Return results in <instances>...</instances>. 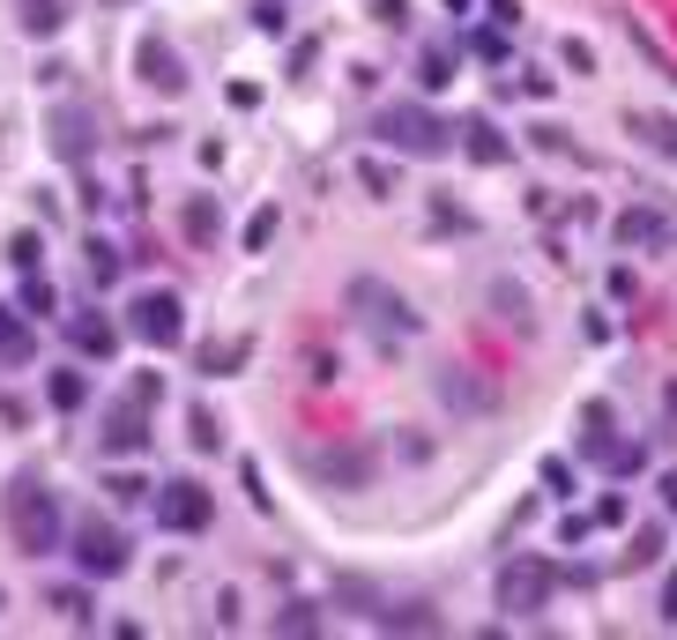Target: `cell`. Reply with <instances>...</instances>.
Listing matches in <instances>:
<instances>
[{"instance_id":"b9f144b4","label":"cell","mask_w":677,"mask_h":640,"mask_svg":"<svg viewBox=\"0 0 677 640\" xmlns=\"http://www.w3.org/2000/svg\"><path fill=\"white\" fill-rule=\"evenodd\" d=\"M663 618H677V566L663 573Z\"/></svg>"},{"instance_id":"603a6c76","label":"cell","mask_w":677,"mask_h":640,"mask_svg":"<svg viewBox=\"0 0 677 640\" xmlns=\"http://www.w3.org/2000/svg\"><path fill=\"white\" fill-rule=\"evenodd\" d=\"M45 402H52V410H83V402H89V381H83V373H68V365H60V373L45 381Z\"/></svg>"},{"instance_id":"8d00e7d4","label":"cell","mask_w":677,"mask_h":640,"mask_svg":"<svg viewBox=\"0 0 677 640\" xmlns=\"http://www.w3.org/2000/svg\"><path fill=\"white\" fill-rule=\"evenodd\" d=\"M484 15H492L499 31H521V0H484Z\"/></svg>"},{"instance_id":"8fae6325","label":"cell","mask_w":677,"mask_h":640,"mask_svg":"<svg viewBox=\"0 0 677 640\" xmlns=\"http://www.w3.org/2000/svg\"><path fill=\"white\" fill-rule=\"evenodd\" d=\"M618 447H626L618 439V410L610 402H589L581 410V462H618Z\"/></svg>"},{"instance_id":"d590c367","label":"cell","mask_w":677,"mask_h":640,"mask_svg":"<svg viewBox=\"0 0 677 640\" xmlns=\"http://www.w3.org/2000/svg\"><path fill=\"white\" fill-rule=\"evenodd\" d=\"M313 626H321V618H313V611H305V603H291V611H283V618H276V633H313Z\"/></svg>"},{"instance_id":"f1b7e54d","label":"cell","mask_w":677,"mask_h":640,"mask_svg":"<svg viewBox=\"0 0 677 640\" xmlns=\"http://www.w3.org/2000/svg\"><path fill=\"white\" fill-rule=\"evenodd\" d=\"M655 558H663V529H640L626 544V566H655Z\"/></svg>"},{"instance_id":"277c9868","label":"cell","mask_w":677,"mask_h":640,"mask_svg":"<svg viewBox=\"0 0 677 640\" xmlns=\"http://www.w3.org/2000/svg\"><path fill=\"white\" fill-rule=\"evenodd\" d=\"M551 589H558V573H551L544 558H536V552H513L507 566H499V589H492V596H499L507 618H536V611L551 603Z\"/></svg>"},{"instance_id":"30bf717a","label":"cell","mask_w":677,"mask_h":640,"mask_svg":"<svg viewBox=\"0 0 677 640\" xmlns=\"http://www.w3.org/2000/svg\"><path fill=\"white\" fill-rule=\"evenodd\" d=\"M97 439H105V455H142V447H149V410H142V402H112Z\"/></svg>"},{"instance_id":"7402d4cb","label":"cell","mask_w":677,"mask_h":640,"mask_svg":"<svg viewBox=\"0 0 677 640\" xmlns=\"http://www.w3.org/2000/svg\"><path fill=\"white\" fill-rule=\"evenodd\" d=\"M455 83V52L447 45H432V52H418V89L432 97V89H447Z\"/></svg>"},{"instance_id":"9a60e30c","label":"cell","mask_w":677,"mask_h":640,"mask_svg":"<svg viewBox=\"0 0 677 640\" xmlns=\"http://www.w3.org/2000/svg\"><path fill=\"white\" fill-rule=\"evenodd\" d=\"M68 8H75V0H15V15H23L31 38H60V31H68Z\"/></svg>"},{"instance_id":"44dd1931","label":"cell","mask_w":677,"mask_h":640,"mask_svg":"<svg viewBox=\"0 0 677 640\" xmlns=\"http://www.w3.org/2000/svg\"><path fill=\"white\" fill-rule=\"evenodd\" d=\"M626 128L640 134V149H655V157H677V120H663V112H633Z\"/></svg>"},{"instance_id":"d4e9b609","label":"cell","mask_w":677,"mask_h":640,"mask_svg":"<svg viewBox=\"0 0 677 640\" xmlns=\"http://www.w3.org/2000/svg\"><path fill=\"white\" fill-rule=\"evenodd\" d=\"M358 186H365L373 202H387V194H395V165H380V157H358Z\"/></svg>"},{"instance_id":"2e32d148","label":"cell","mask_w":677,"mask_h":640,"mask_svg":"<svg viewBox=\"0 0 677 640\" xmlns=\"http://www.w3.org/2000/svg\"><path fill=\"white\" fill-rule=\"evenodd\" d=\"M52 149H60L68 165H83L89 157V112H52Z\"/></svg>"},{"instance_id":"e0dca14e","label":"cell","mask_w":677,"mask_h":640,"mask_svg":"<svg viewBox=\"0 0 677 640\" xmlns=\"http://www.w3.org/2000/svg\"><path fill=\"white\" fill-rule=\"evenodd\" d=\"M179 231H186L194 246H216L223 216H216V202H209V194H186V209H179Z\"/></svg>"},{"instance_id":"7a4b0ae2","label":"cell","mask_w":677,"mask_h":640,"mask_svg":"<svg viewBox=\"0 0 677 640\" xmlns=\"http://www.w3.org/2000/svg\"><path fill=\"white\" fill-rule=\"evenodd\" d=\"M8 536H15V552H60V536H68V514H60V499L45 492L38 476H15L8 484Z\"/></svg>"},{"instance_id":"484cf974","label":"cell","mask_w":677,"mask_h":640,"mask_svg":"<svg viewBox=\"0 0 677 640\" xmlns=\"http://www.w3.org/2000/svg\"><path fill=\"white\" fill-rule=\"evenodd\" d=\"M8 261L23 268V276H38V261H45V246H38V231H15L8 239Z\"/></svg>"},{"instance_id":"5bb4252c","label":"cell","mask_w":677,"mask_h":640,"mask_svg":"<svg viewBox=\"0 0 677 640\" xmlns=\"http://www.w3.org/2000/svg\"><path fill=\"white\" fill-rule=\"evenodd\" d=\"M246 358H254V336H216V342H202V358H194V365L223 381V373H239Z\"/></svg>"},{"instance_id":"7bdbcfd3","label":"cell","mask_w":677,"mask_h":640,"mask_svg":"<svg viewBox=\"0 0 677 640\" xmlns=\"http://www.w3.org/2000/svg\"><path fill=\"white\" fill-rule=\"evenodd\" d=\"M655 492H663V514H677V470H663V484H655Z\"/></svg>"},{"instance_id":"d6986e66","label":"cell","mask_w":677,"mask_h":640,"mask_svg":"<svg viewBox=\"0 0 677 640\" xmlns=\"http://www.w3.org/2000/svg\"><path fill=\"white\" fill-rule=\"evenodd\" d=\"M298 470L328 476V484H350V476H365V455H358V447H350V455H305V447H298Z\"/></svg>"},{"instance_id":"9c48e42d","label":"cell","mask_w":677,"mask_h":640,"mask_svg":"<svg viewBox=\"0 0 677 640\" xmlns=\"http://www.w3.org/2000/svg\"><path fill=\"white\" fill-rule=\"evenodd\" d=\"M610 239H618L626 254H640V246H670V239H677V224H670L663 209H648V202H633V209H626L618 224H610Z\"/></svg>"},{"instance_id":"ba28073f","label":"cell","mask_w":677,"mask_h":640,"mask_svg":"<svg viewBox=\"0 0 677 640\" xmlns=\"http://www.w3.org/2000/svg\"><path fill=\"white\" fill-rule=\"evenodd\" d=\"M209 514H216V499L194 484V476L165 484V499H157V521H165L171 536H202V529H209Z\"/></svg>"},{"instance_id":"d6a6232c","label":"cell","mask_w":677,"mask_h":640,"mask_svg":"<svg viewBox=\"0 0 677 640\" xmlns=\"http://www.w3.org/2000/svg\"><path fill=\"white\" fill-rule=\"evenodd\" d=\"M595 529H603V521H595V507L589 514H566V521H558V544H581V536H595Z\"/></svg>"},{"instance_id":"f546056e","label":"cell","mask_w":677,"mask_h":640,"mask_svg":"<svg viewBox=\"0 0 677 640\" xmlns=\"http://www.w3.org/2000/svg\"><path fill=\"white\" fill-rule=\"evenodd\" d=\"M15 305H23V313H52L60 299H52V283H45V276H23V299H15Z\"/></svg>"},{"instance_id":"ffe728a7","label":"cell","mask_w":677,"mask_h":640,"mask_svg":"<svg viewBox=\"0 0 677 640\" xmlns=\"http://www.w3.org/2000/svg\"><path fill=\"white\" fill-rule=\"evenodd\" d=\"M15 313H23V305H0V358H8V365H31L38 336H31V328H23Z\"/></svg>"},{"instance_id":"f35d334b","label":"cell","mask_w":677,"mask_h":640,"mask_svg":"<svg viewBox=\"0 0 677 640\" xmlns=\"http://www.w3.org/2000/svg\"><path fill=\"white\" fill-rule=\"evenodd\" d=\"M595 521H603V529H618V521H626V499H618V492H603V499H595Z\"/></svg>"},{"instance_id":"4dcf8cb0","label":"cell","mask_w":677,"mask_h":640,"mask_svg":"<svg viewBox=\"0 0 677 640\" xmlns=\"http://www.w3.org/2000/svg\"><path fill=\"white\" fill-rule=\"evenodd\" d=\"M83 254H89V276H97V283H112V276H120V254H112L105 239H89Z\"/></svg>"},{"instance_id":"1f68e13d","label":"cell","mask_w":677,"mask_h":640,"mask_svg":"<svg viewBox=\"0 0 677 640\" xmlns=\"http://www.w3.org/2000/svg\"><path fill=\"white\" fill-rule=\"evenodd\" d=\"M52 611H60L68 626H83V618H89V596H83V589H52Z\"/></svg>"},{"instance_id":"74e56055","label":"cell","mask_w":677,"mask_h":640,"mask_svg":"<svg viewBox=\"0 0 677 640\" xmlns=\"http://www.w3.org/2000/svg\"><path fill=\"white\" fill-rule=\"evenodd\" d=\"M544 492H551V499L573 492V462H544Z\"/></svg>"},{"instance_id":"5b68a950","label":"cell","mask_w":677,"mask_h":640,"mask_svg":"<svg viewBox=\"0 0 677 640\" xmlns=\"http://www.w3.org/2000/svg\"><path fill=\"white\" fill-rule=\"evenodd\" d=\"M68 544H75V566H83L89 581H105V573H128V536L112 529V521H75L68 529Z\"/></svg>"},{"instance_id":"e575fe53","label":"cell","mask_w":677,"mask_h":640,"mask_svg":"<svg viewBox=\"0 0 677 640\" xmlns=\"http://www.w3.org/2000/svg\"><path fill=\"white\" fill-rule=\"evenodd\" d=\"M558 52H566V68H573V75H595V45L566 38V45H558Z\"/></svg>"},{"instance_id":"8992f818","label":"cell","mask_w":677,"mask_h":640,"mask_svg":"<svg viewBox=\"0 0 677 640\" xmlns=\"http://www.w3.org/2000/svg\"><path fill=\"white\" fill-rule=\"evenodd\" d=\"M134 75H142V83L157 89V97H186V83H194V75H186V60L171 52V38H165V31H149V38L134 45Z\"/></svg>"},{"instance_id":"52a82bcc","label":"cell","mask_w":677,"mask_h":640,"mask_svg":"<svg viewBox=\"0 0 677 640\" xmlns=\"http://www.w3.org/2000/svg\"><path fill=\"white\" fill-rule=\"evenodd\" d=\"M128 321H134V336L157 342V350H171V342L186 336V305L171 299V291H142V299L128 305Z\"/></svg>"},{"instance_id":"3957f363","label":"cell","mask_w":677,"mask_h":640,"mask_svg":"<svg viewBox=\"0 0 677 640\" xmlns=\"http://www.w3.org/2000/svg\"><path fill=\"white\" fill-rule=\"evenodd\" d=\"M373 134H380L395 157H447L455 149V128L432 105H380L373 112Z\"/></svg>"},{"instance_id":"ab89813d","label":"cell","mask_w":677,"mask_h":640,"mask_svg":"<svg viewBox=\"0 0 677 640\" xmlns=\"http://www.w3.org/2000/svg\"><path fill=\"white\" fill-rule=\"evenodd\" d=\"M254 23L261 31H283V0H254Z\"/></svg>"},{"instance_id":"ee69618b","label":"cell","mask_w":677,"mask_h":640,"mask_svg":"<svg viewBox=\"0 0 677 640\" xmlns=\"http://www.w3.org/2000/svg\"><path fill=\"white\" fill-rule=\"evenodd\" d=\"M373 15H380V23H402L410 8H402V0H373Z\"/></svg>"},{"instance_id":"6da1fadb","label":"cell","mask_w":677,"mask_h":640,"mask_svg":"<svg viewBox=\"0 0 677 640\" xmlns=\"http://www.w3.org/2000/svg\"><path fill=\"white\" fill-rule=\"evenodd\" d=\"M342 305H350V321L365 328V336H380V342H418L424 336V313L395 283H380V276H350L342 283Z\"/></svg>"},{"instance_id":"836d02e7","label":"cell","mask_w":677,"mask_h":640,"mask_svg":"<svg viewBox=\"0 0 677 640\" xmlns=\"http://www.w3.org/2000/svg\"><path fill=\"white\" fill-rule=\"evenodd\" d=\"M105 492H112V499H128V507H134V499H149V476H105Z\"/></svg>"},{"instance_id":"7c38bea8","label":"cell","mask_w":677,"mask_h":640,"mask_svg":"<svg viewBox=\"0 0 677 640\" xmlns=\"http://www.w3.org/2000/svg\"><path fill=\"white\" fill-rule=\"evenodd\" d=\"M455 134H462V157H469V165H507V157H513V142L492 128L484 112H476V120H462Z\"/></svg>"},{"instance_id":"cb8c5ba5","label":"cell","mask_w":677,"mask_h":640,"mask_svg":"<svg viewBox=\"0 0 677 640\" xmlns=\"http://www.w3.org/2000/svg\"><path fill=\"white\" fill-rule=\"evenodd\" d=\"M513 31H499V23H476V31H469V52H476V60H492V68H499V60H507L513 52Z\"/></svg>"},{"instance_id":"4316f807","label":"cell","mask_w":677,"mask_h":640,"mask_svg":"<svg viewBox=\"0 0 677 640\" xmlns=\"http://www.w3.org/2000/svg\"><path fill=\"white\" fill-rule=\"evenodd\" d=\"M186 439H194L202 455H216V447H223V432H216V418H209V410H186Z\"/></svg>"},{"instance_id":"60d3db41","label":"cell","mask_w":677,"mask_h":640,"mask_svg":"<svg viewBox=\"0 0 677 640\" xmlns=\"http://www.w3.org/2000/svg\"><path fill=\"white\" fill-rule=\"evenodd\" d=\"M157 395H165V381H157V373H134V402H142V410H149Z\"/></svg>"},{"instance_id":"ac0fdd59","label":"cell","mask_w":677,"mask_h":640,"mask_svg":"<svg viewBox=\"0 0 677 640\" xmlns=\"http://www.w3.org/2000/svg\"><path fill=\"white\" fill-rule=\"evenodd\" d=\"M492 305H499V321H507L513 336H529V328H536V313H529V291H521V283H507V276L492 283Z\"/></svg>"},{"instance_id":"4fadbf2b","label":"cell","mask_w":677,"mask_h":640,"mask_svg":"<svg viewBox=\"0 0 677 640\" xmlns=\"http://www.w3.org/2000/svg\"><path fill=\"white\" fill-rule=\"evenodd\" d=\"M68 342H75L83 358H112V350H120V328H112L105 313H68Z\"/></svg>"},{"instance_id":"83f0119b","label":"cell","mask_w":677,"mask_h":640,"mask_svg":"<svg viewBox=\"0 0 677 640\" xmlns=\"http://www.w3.org/2000/svg\"><path fill=\"white\" fill-rule=\"evenodd\" d=\"M276 224H283L276 209H254V216H246V254H261V246L276 239Z\"/></svg>"}]
</instances>
